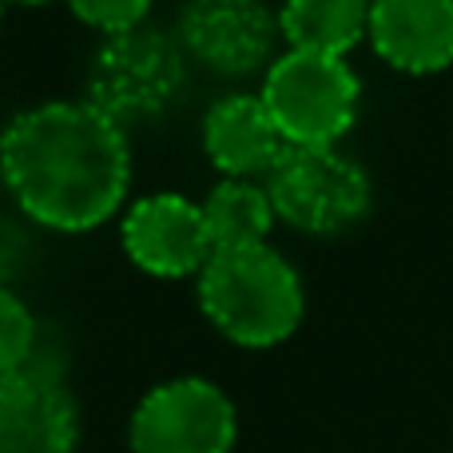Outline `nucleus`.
I'll use <instances>...</instances> for the list:
<instances>
[{
    "instance_id": "5",
    "label": "nucleus",
    "mask_w": 453,
    "mask_h": 453,
    "mask_svg": "<svg viewBox=\"0 0 453 453\" xmlns=\"http://www.w3.org/2000/svg\"><path fill=\"white\" fill-rule=\"evenodd\" d=\"M263 183L279 223L314 239L354 231L374 207L366 167L338 148H287Z\"/></svg>"
},
{
    "instance_id": "7",
    "label": "nucleus",
    "mask_w": 453,
    "mask_h": 453,
    "mask_svg": "<svg viewBox=\"0 0 453 453\" xmlns=\"http://www.w3.org/2000/svg\"><path fill=\"white\" fill-rule=\"evenodd\" d=\"M175 36L188 60L226 80L266 72L282 44L279 12L263 0H188Z\"/></svg>"
},
{
    "instance_id": "13",
    "label": "nucleus",
    "mask_w": 453,
    "mask_h": 453,
    "mask_svg": "<svg viewBox=\"0 0 453 453\" xmlns=\"http://www.w3.org/2000/svg\"><path fill=\"white\" fill-rule=\"evenodd\" d=\"M203 207L207 231H211L215 250L231 247H258L271 242V231L279 223L271 203V191L263 180H223L207 191V199H199Z\"/></svg>"
},
{
    "instance_id": "3",
    "label": "nucleus",
    "mask_w": 453,
    "mask_h": 453,
    "mask_svg": "<svg viewBox=\"0 0 453 453\" xmlns=\"http://www.w3.org/2000/svg\"><path fill=\"white\" fill-rule=\"evenodd\" d=\"M258 96L287 148H338L362 111V80L346 56L295 48L274 56Z\"/></svg>"
},
{
    "instance_id": "8",
    "label": "nucleus",
    "mask_w": 453,
    "mask_h": 453,
    "mask_svg": "<svg viewBox=\"0 0 453 453\" xmlns=\"http://www.w3.org/2000/svg\"><path fill=\"white\" fill-rule=\"evenodd\" d=\"M124 255L151 279H196L215 255L203 207L180 191L135 199L119 219Z\"/></svg>"
},
{
    "instance_id": "16",
    "label": "nucleus",
    "mask_w": 453,
    "mask_h": 453,
    "mask_svg": "<svg viewBox=\"0 0 453 453\" xmlns=\"http://www.w3.org/2000/svg\"><path fill=\"white\" fill-rule=\"evenodd\" d=\"M20 255H24V234L12 223L0 219V287H8V274L20 266Z\"/></svg>"
},
{
    "instance_id": "1",
    "label": "nucleus",
    "mask_w": 453,
    "mask_h": 453,
    "mask_svg": "<svg viewBox=\"0 0 453 453\" xmlns=\"http://www.w3.org/2000/svg\"><path fill=\"white\" fill-rule=\"evenodd\" d=\"M0 180L28 223L84 234L124 211L132 148L88 100L36 104L0 135Z\"/></svg>"
},
{
    "instance_id": "4",
    "label": "nucleus",
    "mask_w": 453,
    "mask_h": 453,
    "mask_svg": "<svg viewBox=\"0 0 453 453\" xmlns=\"http://www.w3.org/2000/svg\"><path fill=\"white\" fill-rule=\"evenodd\" d=\"M183 88H188V52L180 36H167L151 24L104 36L88 68V104L119 127L164 116Z\"/></svg>"
},
{
    "instance_id": "6",
    "label": "nucleus",
    "mask_w": 453,
    "mask_h": 453,
    "mask_svg": "<svg viewBox=\"0 0 453 453\" xmlns=\"http://www.w3.org/2000/svg\"><path fill=\"white\" fill-rule=\"evenodd\" d=\"M234 441V402L223 386L196 374L151 386L127 426L132 453H231Z\"/></svg>"
},
{
    "instance_id": "15",
    "label": "nucleus",
    "mask_w": 453,
    "mask_h": 453,
    "mask_svg": "<svg viewBox=\"0 0 453 453\" xmlns=\"http://www.w3.org/2000/svg\"><path fill=\"white\" fill-rule=\"evenodd\" d=\"M68 8L80 24L96 28L100 36H119L148 24L151 0H68Z\"/></svg>"
},
{
    "instance_id": "17",
    "label": "nucleus",
    "mask_w": 453,
    "mask_h": 453,
    "mask_svg": "<svg viewBox=\"0 0 453 453\" xmlns=\"http://www.w3.org/2000/svg\"><path fill=\"white\" fill-rule=\"evenodd\" d=\"M4 4H48V0H4Z\"/></svg>"
},
{
    "instance_id": "18",
    "label": "nucleus",
    "mask_w": 453,
    "mask_h": 453,
    "mask_svg": "<svg viewBox=\"0 0 453 453\" xmlns=\"http://www.w3.org/2000/svg\"><path fill=\"white\" fill-rule=\"evenodd\" d=\"M0 24H4V0H0Z\"/></svg>"
},
{
    "instance_id": "9",
    "label": "nucleus",
    "mask_w": 453,
    "mask_h": 453,
    "mask_svg": "<svg viewBox=\"0 0 453 453\" xmlns=\"http://www.w3.org/2000/svg\"><path fill=\"white\" fill-rule=\"evenodd\" d=\"M80 406L64 374L24 366L0 378V453H76Z\"/></svg>"
},
{
    "instance_id": "12",
    "label": "nucleus",
    "mask_w": 453,
    "mask_h": 453,
    "mask_svg": "<svg viewBox=\"0 0 453 453\" xmlns=\"http://www.w3.org/2000/svg\"><path fill=\"white\" fill-rule=\"evenodd\" d=\"M279 32L295 52L350 56L370 32V0H282Z\"/></svg>"
},
{
    "instance_id": "11",
    "label": "nucleus",
    "mask_w": 453,
    "mask_h": 453,
    "mask_svg": "<svg viewBox=\"0 0 453 453\" xmlns=\"http://www.w3.org/2000/svg\"><path fill=\"white\" fill-rule=\"evenodd\" d=\"M203 151L226 180H266L287 140L274 127L258 92H231L215 100L203 116Z\"/></svg>"
},
{
    "instance_id": "14",
    "label": "nucleus",
    "mask_w": 453,
    "mask_h": 453,
    "mask_svg": "<svg viewBox=\"0 0 453 453\" xmlns=\"http://www.w3.org/2000/svg\"><path fill=\"white\" fill-rule=\"evenodd\" d=\"M40 322L12 287H0V378L16 374L32 362L40 346Z\"/></svg>"
},
{
    "instance_id": "2",
    "label": "nucleus",
    "mask_w": 453,
    "mask_h": 453,
    "mask_svg": "<svg viewBox=\"0 0 453 453\" xmlns=\"http://www.w3.org/2000/svg\"><path fill=\"white\" fill-rule=\"evenodd\" d=\"M199 311L234 346L266 350L287 342L306 314L298 271L271 242L215 250L196 274Z\"/></svg>"
},
{
    "instance_id": "10",
    "label": "nucleus",
    "mask_w": 453,
    "mask_h": 453,
    "mask_svg": "<svg viewBox=\"0 0 453 453\" xmlns=\"http://www.w3.org/2000/svg\"><path fill=\"white\" fill-rule=\"evenodd\" d=\"M366 44L386 68L438 76L453 68V0H370Z\"/></svg>"
}]
</instances>
